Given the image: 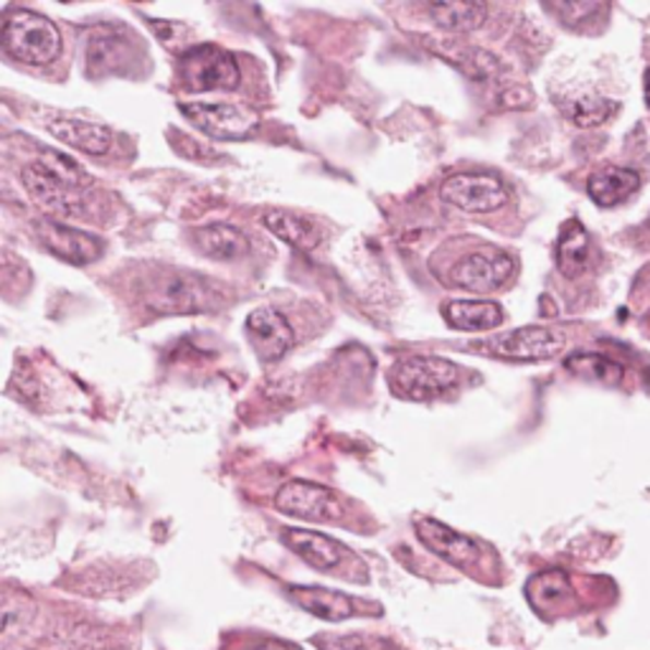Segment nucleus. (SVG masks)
Returning <instances> with one entry per match:
<instances>
[{"label": "nucleus", "mask_w": 650, "mask_h": 650, "mask_svg": "<svg viewBox=\"0 0 650 650\" xmlns=\"http://www.w3.org/2000/svg\"><path fill=\"white\" fill-rule=\"evenodd\" d=\"M143 303L166 315H193L219 305V296L201 277L162 267L143 280Z\"/></svg>", "instance_id": "1"}, {"label": "nucleus", "mask_w": 650, "mask_h": 650, "mask_svg": "<svg viewBox=\"0 0 650 650\" xmlns=\"http://www.w3.org/2000/svg\"><path fill=\"white\" fill-rule=\"evenodd\" d=\"M0 41L15 61L28 67H46L61 53L59 28L34 11H13L8 15Z\"/></svg>", "instance_id": "2"}, {"label": "nucleus", "mask_w": 650, "mask_h": 650, "mask_svg": "<svg viewBox=\"0 0 650 650\" xmlns=\"http://www.w3.org/2000/svg\"><path fill=\"white\" fill-rule=\"evenodd\" d=\"M458 382V366L440 356H409L392 371V386L399 397L430 401L453 389Z\"/></svg>", "instance_id": "3"}, {"label": "nucleus", "mask_w": 650, "mask_h": 650, "mask_svg": "<svg viewBox=\"0 0 650 650\" xmlns=\"http://www.w3.org/2000/svg\"><path fill=\"white\" fill-rule=\"evenodd\" d=\"M242 82L239 64L229 51L214 44L193 46L181 59V84L189 92L237 89Z\"/></svg>", "instance_id": "4"}, {"label": "nucleus", "mask_w": 650, "mask_h": 650, "mask_svg": "<svg viewBox=\"0 0 650 650\" xmlns=\"http://www.w3.org/2000/svg\"><path fill=\"white\" fill-rule=\"evenodd\" d=\"M178 110L216 141H242L260 125L257 112L234 103H185Z\"/></svg>", "instance_id": "5"}, {"label": "nucleus", "mask_w": 650, "mask_h": 650, "mask_svg": "<svg viewBox=\"0 0 650 650\" xmlns=\"http://www.w3.org/2000/svg\"><path fill=\"white\" fill-rule=\"evenodd\" d=\"M445 204L468 214H493L508 204V189L488 173H455L440 189Z\"/></svg>", "instance_id": "6"}, {"label": "nucleus", "mask_w": 650, "mask_h": 650, "mask_svg": "<svg viewBox=\"0 0 650 650\" xmlns=\"http://www.w3.org/2000/svg\"><path fill=\"white\" fill-rule=\"evenodd\" d=\"M510 273H514V260L506 252L488 246V250H473L462 254L453 265L447 280H450L453 288H462L483 296V292L498 290L508 280Z\"/></svg>", "instance_id": "7"}, {"label": "nucleus", "mask_w": 650, "mask_h": 650, "mask_svg": "<svg viewBox=\"0 0 650 650\" xmlns=\"http://www.w3.org/2000/svg\"><path fill=\"white\" fill-rule=\"evenodd\" d=\"M275 506L282 514L305 518V521H336L344 514L336 493L308 481L285 483L275 495Z\"/></svg>", "instance_id": "8"}, {"label": "nucleus", "mask_w": 650, "mask_h": 650, "mask_svg": "<svg viewBox=\"0 0 650 650\" xmlns=\"http://www.w3.org/2000/svg\"><path fill=\"white\" fill-rule=\"evenodd\" d=\"M567 338L562 330L546 328V325H526L495 338L491 351L510 361H544L554 359L562 351Z\"/></svg>", "instance_id": "9"}, {"label": "nucleus", "mask_w": 650, "mask_h": 650, "mask_svg": "<svg viewBox=\"0 0 650 650\" xmlns=\"http://www.w3.org/2000/svg\"><path fill=\"white\" fill-rule=\"evenodd\" d=\"M21 181L23 189L28 191V196L34 198L44 212L53 216H76L82 212V201L74 196L72 185H67L61 178L53 176L49 168L41 166V160L23 166Z\"/></svg>", "instance_id": "10"}, {"label": "nucleus", "mask_w": 650, "mask_h": 650, "mask_svg": "<svg viewBox=\"0 0 650 650\" xmlns=\"http://www.w3.org/2000/svg\"><path fill=\"white\" fill-rule=\"evenodd\" d=\"M414 531L432 554L443 556L445 562H450L460 569L473 567L478 556H481V549H478L473 539H468L466 533L450 529V526L435 521V518H417Z\"/></svg>", "instance_id": "11"}, {"label": "nucleus", "mask_w": 650, "mask_h": 650, "mask_svg": "<svg viewBox=\"0 0 650 650\" xmlns=\"http://www.w3.org/2000/svg\"><path fill=\"white\" fill-rule=\"evenodd\" d=\"M246 330L257 346L262 361H277L296 344V333L275 308H257L246 315Z\"/></svg>", "instance_id": "12"}, {"label": "nucleus", "mask_w": 650, "mask_h": 650, "mask_svg": "<svg viewBox=\"0 0 650 650\" xmlns=\"http://www.w3.org/2000/svg\"><path fill=\"white\" fill-rule=\"evenodd\" d=\"M38 234H41L46 250L64 262H72V265H87V262H95L103 254V242L97 237L82 229L64 227L59 221H44Z\"/></svg>", "instance_id": "13"}, {"label": "nucleus", "mask_w": 650, "mask_h": 650, "mask_svg": "<svg viewBox=\"0 0 650 650\" xmlns=\"http://www.w3.org/2000/svg\"><path fill=\"white\" fill-rule=\"evenodd\" d=\"M282 541L288 544V549H292V552L300 556V559H305L311 567L321 571L338 567V564L346 559V546L340 544V541L325 537V533H318V531L285 529Z\"/></svg>", "instance_id": "14"}, {"label": "nucleus", "mask_w": 650, "mask_h": 650, "mask_svg": "<svg viewBox=\"0 0 650 650\" xmlns=\"http://www.w3.org/2000/svg\"><path fill=\"white\" fill-rule=\"evenodd\" d=\"M44 125L57 141L72 145V148L87 153V156H105L112 148V133L105 125L72 118L46 120Z\"/></svg>", "instance_id": "15"}, {"label": "nucleus", "mask_w": 650, "mask_h": 650, "mask_svg": "<svg viewBox=\"0 0 650 650\" xmlns=\"http://www.w3.org/2000/svg\"><path fill=\"white\" fill-rule=\"evenodd\" d=\"M288 592L298 607L321 617V621L340 623L356 613L353 600L346 598L344 592L323 590V587H290Z\"/></svg>", "instance_id": "16"}, {"label": "nucleus", "mask_w": 650, "mask_h": 650, "mask_svg": "<svg viewBox=\"0 0 650 650\" xmlns=\"http://www.w3.org/2000/svg\"><path fill=\"white\" fill-rule=\"evenodd\" d=\"M193 239H196L198 252L208 260L234 262L250 252V239H246L244 231L229 227V224H212V227L198 229Z\"/></svg>", "instance_id": "17"}, {"label": "nucleus", "mask_w": 650, "mask_h": 650, "mask_svg": "<svg viewBox=\"0 0 650 650\" xmlns=\"http://www.w3.org/2000/svg\"><path fill=\"white\" fill-rule=\"evenodd\" d=\"M265 227L273 231L277 239L288 242L296 250L311 252L321 244V229L315 227L313 221H308L305 216H298L292 212H285V208H269L265 212Z\"/></svg>", "instance_id": "18"}, {"label": "nucleus", "mask_w": 650, "mask_h": 650, "mask_svg": "<svg viewBox=\"0 0 650 650\" xmlns=\"http://www.w3.org/2000/svg\"><path fill=\"white\" fill-rule=\"evenodd\" d=\"M640 185V176L630 168H621V166H607L598 170L587 183V191L594 204L600 206H617L621 201H625L633 193L638 191Z\"/></svg>", "instance_id": "19"}, {"label": "nucleus", "mask_w": 650, "mask_h": 650, "mask_svg": "<svg viewBox=\"0 0 650 650\" xmlns=\"http://www.w3.org/2000/svg\"><path fill=\"white\" fill-rule=\"evenodd\" d=\"M443 318L458 330H491L501 325L503 311L493 300H453L443 308Z\"/></svg>", "instance_id": "20"}, {"label": "nucleus", "mask_w": 650, "mask_h": 650, "mask_svg": "<svg viewBox=\"0 0 650 650\" xmlns=\"http://www.w3.org/2000/svg\"><path fill=\"white\" fill-rule=\"evenodd\" d=\"M556 262L564 277H579L590 262V234L579 221H567L562 229L559 246H556Z\"/></svg>", "instance_id": "21"}, {"label": "nucleus", "mask_w": 650, "mask_h": 650, "mask_svg": "<svg viewBox=\"0 0 650 650\" xmlns=\"http://www.w3.org/2000/svg\"><path fill=\"white\" fill-rule=\"evenodd\" d=\"M428 13L440 28L468 34L483 26L488 8L483 3H430Z\"/></svg>", "instance_id": "22"}, {"label": "nucleus", "mask_w": 650, "mask_h": 650, "mask_svg": "<svg viewBox=\"0 0 650 650\" xmlns=\"http://www.w3.org/2000/svg\"><path fill=\"white\" fill-rule=\"evenodd\" d=\"M562 110L571 122H575V125L594 128V125H602V122H607L610 118H615L617 110H621V105L605 97H577L571 99V103L562 105Z\"/></svg>", "instance_id": "23"}, {"label": "nucleus", "mask_w": 650, "mask_h": 650, "mask_svg": "<svg viewBox=\"0 0 650 650\" xmlns=\"http://www.w3.org/2000/svg\"><path fill=\"white\" fill-rule=\"evenodd\" d=\"M567 369L571 374L592 378V382L615 386L623 382V366L621 363L610 361L607 356L600 353H575L567 359Z\"/></svg>", "instance_id": "24"}, {"label": "nucleus", "mask_w": 650, "mask_h": 650, "mask_svg": "<svg viewBox=\"0 0 650 650\" xmlns=\"http://www.w3.org/2000/svg\"><path fill=\"white\" fill-rule=\"evenodd\" d=\"M571 587L564 571H544V575L533 577L529 585V598L537 607L544 605H559V602L569 600Z\"/></svg>", "instance_id": "25"}, {"label": "nucleus", "mask_w": 650, "mask_h": 650, "mask_svg": "<svg viewBox=\"0 0 650 650\" xmlns=\"http://www.w3.org/2000/svg\"><path fill=\"white\" fill-rule=\"evenodd\" d=\"M41 166H46L51 170L53 176L61 178L67 185H72V189H80V185L87 183V176H84V170L76 166V162L69 158V156H61L57 151H44L41 153Z\"/></svg>", "instance_id": "26"}, {"label": "nucleus", "mask_w": 650, "mask_h": 650, "mask_svg": "<svg viewBox=\"0 0 650 650\" xmlns=\"http://www.w3.org/2000/svg\"><path fill=\"white\" fill-rule=\"evenodd\" d=\"M546 11L559 15L567 26L579 28L585 21H592V15L607 11V8L600 3H549Z\"/></svg>", "instance_id": "27"}, {"label": "nucleus", "mask_w": 650, "mask_h": 650, "mask_svg": "<svg viewBox=\"0 0 650 650\" xmlns=\"http://www.w3.org/2000/svg\"><path fill=\"white\" fill-rule=\"evenodd\" d=\"M531 92L523 87H508L506 92H501V103L510 107V110H523V107L531 105Z\"/></svg>", "instance_id": "28"}, {"label": "nucleus", "mask_w": 650, "mask_h": 650, "mask_svg": "<svg viewBox=\"0 0 650 650\" xmlns=\"http://www.w3.org/2000/svg\"><path fill=\"white\" fill-rule=\"evenodd\" d=\"M246 650H298V648L290 646V643H280V640H265V643H257V646H252Z\"/></svg>", "instance_id": "29"}, {"label": "nucleus", "mask_w": 650, "mask_h": 650, "mask_svg": "<svg viewBox=\"0 0 650 650\" xmlns=\"http://www.w3.org/2000/svg\"><path fill=\"white\" fill-rule=\"evenodd\" d=\"M646 103L650 107V69H648V74H646Z\"/></svg>", "instance_id": "30"}, {"label": "nucleus", "mask_w": 650, "mask_h": 650, "mask_svg": "<svg viewBox=\"0 0 650 650\" xmlns=\"http://www.w3.org/2000/svg\"><path fill=\"white\" fill-rule=\"evenodd\" d=\"M648 224H650V219H648Z\"/></svg>", "instance_id": "31"}]
</instances>
